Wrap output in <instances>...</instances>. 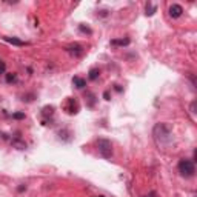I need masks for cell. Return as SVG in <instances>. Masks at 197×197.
Listing matches in <instances>:
<instances>
[{"mask_svg":"<svg viewBox=\"0 0 197 197\" xmlns=\"http://www.w3.org/2000/svg\"><path fill=\"white\" fill-rule=\"evenodd\" d=\"M153 134H154V139H156V142L159 145L168 143L169 139H171V131H169L168 125H165V123H157L154 126Z\"/></svg>","mask_w":197,"mask_h":197,"instance_id":"6da1fadb","label":"cell"},{"mask_svg":"<svg viewBox=\"0 0 197 197\" xmlns=\"http://www.w3.org/2000/svg\"><path fill=\"white\" fill-rule=\"evenodd\" d=\"M179 171L183 177H193L194 173H196V168H194V163L193 160H188V159H183L179 163Z\"/></svg>","mask_w":197,"mask_h":197,"instance_id":"7a4b0ae2","label":"cell"},{"mask_svg":"<svg viewBox=\"0 0 197 197\" xmlns=\"http://www.w3.org/2000/svg\"><path fill=\"white\" fill-rule=\"evenodd\" d=\"M97 149H99L100 156L105 157V159H109V157L112 156V145H111V142L106 140V139H100V140L97 142Z\"/></svg>","mask_w":197,"mask_h":197,"instance_id":"3957f363","label":"cell"},{"mask_svg":"<svg viewBox=\"0 0 197 197\" xmlns=\"http://www.w3.org/2000/svg\"><path fill=\"white\" fill-rule=\"evenodd\" d=\"M63 108H65V111H66L68 114H75V112L79 111V102H77L75 99H71V97H70V99L65 102Z\"/></svg>","mask_w":197,"mask_h":197,"instance_id":"277c9868","label":"cell"},{"mask_svg":"<svg viewBox=\"0 0 197 197\" xmlns=\"http://www.w3.org/2000/svg\"><path fill=\"white\" fill-rule=\"evenodd\" d=\"M182 13H183V8L180 6V5H171L169 6V16L174 18H177L182 16Z\"/></svg>","mask_w":197,"mask_h":197,"instance_id":"5b68a950","label":"cell"},{"mask_svg":"<svg viewBox=\"0 0 197 197\" xmlns=\"http://www.w3.org/2000/svg\"><path fill=\"white\" fill-rule=\"evenodd\" d=\"M111 45H114V46H128L129 39H114V40H111Z\"/></svg>","mask_w":197,"mask_h":197,"instance_id":"8992f818","label":"cell"},{"mask_svg":"<svg viewBox=\"0 0 197 197\" xmlns=\"http://www.w3.org/2000/svg\"><path fill=\"white\" fill-rule=\"evenodd\" d=\"M72 83H74V86L79 88V90H82V88L86 85L85 79H82V77H74V79H72Z\"/></svg>","mask_w":197,"mask_h":197,"instance_id":"52a82bcc","label":"cell"},{"mask_svg":"<svg viewBox=\"0 0 197 197\" xmlns=\"http://www.w3.org/2000/svg\"><path fill=\"white\" fill-rule=\"evenodd\" d=\"M5 40L9 42V43H13V45H17V46H23L25 45V42H22L18 39H14V37H5Z\"/></svg>","mask_w":197,"mask_h":197,"instance_id":"ba28073f","label":"cell"},{"mask_svg":"<svg viewBox=\"0 0 197 197\" xmlns=\"http://www.w3.org/2000/svg\"><path fill=\"white\" fill-rule=\"evenodd\" d=\"M13 145H14L17 149H25V148H26V145L23 143V142H20V140H13Z\"/></svg>","mask_w":197,"mask_h":197,"instance_id":"9c48e42d","label":"cell"},{"mask_svg":"<svg viewBox=\"0 0 197 197\" xmlns=\"http://www.w3.org/2000/svg\"><path fill=\"white\" fill-rule=\"evenodd\" d=\"M97 75H99V71H97V70H91L90 71V79L91 80H96Z\"/></svg>","mask_w":197,"mask_h":197,"instance_id":"30bf717a","label":"cell"},{"mask_svg":"<svg viewBox=\"0 0 197 197\" xmlns=\"http://www.w3.org/2000/svg\"><path fill=\"white\" fill-rule=\"evenodd\" d=\"M13 117H14V119H17V120H22V119H25V114H23V112H14V114H13Z\"/></svg>","mask_w":197,"mask_h":197,"instance_id":"8fae6325","label":"cell"},{"mask_svg":"<svg viewBox=\"0 0 197 197\" xmlns=\"http://www.w3.org/2000/svg\"><path fill=\"white\" fill-rule=\"evenodd\" d=\"M71 53L74 54H77V55H80V54H82V48H80V46H75V48H71Z\"/></svg>","mask_w":197,"mask_h":197,"instance_id":"7c38bea8","label":"cell"},{"mask_svg":"<svg viewBox=\"0 0 197 197\" xmlns=\"http://www.w3.org/2000/svg\"><path fill=\"white\" fill-rule=\"evenodd\" d=\"M154 11H156V6H149V8H146V14H148V16H153Z\"/></svg>","mask_w":197,"mask_h":197,"instance_id":"4fadbf2b","label":"cell"},{"mask_svg":"<svg viewBox=\"0 0 197 197\" xmlns=\"http://www.w3.org/2000/svg\"><path fill=\"white\" fill-rule=\"evenodd\" d=\"M14 79H16V75H14V74H8V75H6V80H8V82H13Z\"/></svg>","mask_w":197,"mask_h":197,"instance_id":"5bb4252c","label":"cell"},{"mask_svg":"<svg viewBox=\"0 0 197 197\" xmlns=\"http://www.w3.org/2000/svg\"><path fill=\"white\" fill-rule=\"evenodd\" d=\"M80 31H83V33H88V34H91V29H90V28H85V26H80Z\"/></svg>","mask_w":197,"mask_h":197,"instance_id":"9a60e30c","label":"cell"},{"mask_svg":"<svg viewBox=\"0 0 197 197\" xmlns=\"http://www.w3.org/2000/svg\"><path fill=\"white\" fill-rule=\"evenodd\" d=\"M103 97H105L106 100H109V92H108V91H105V92H103Z\"/></svg>","mask_w":197,"mask_h":197,"instance_id":"2e32d148","label":"cell"},{"mask_svg":"<svg viewBox=\"0 0 197 197\" xmlns=\"http://www.w3.org/2000/svg\"><path fill=\"white\" fill-rule=\"evenodd\" d=\"M154 196H156V193H151L149 196H145V197H154Z\"/></svg>","mask_w":197,"mask_h":197,"instance_id":"e0dca14e","label":"cell"}]
</instances>
